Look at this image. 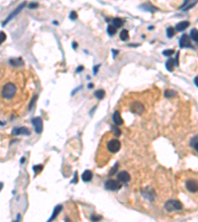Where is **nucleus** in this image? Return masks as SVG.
<instances>
[{
    "mask_svg": "<svg viewBox=\"0 0 198 222\" xmlns=\"http://www.w3.org/2000/svg\"><path fill=\"white\" fill-rule=\"evenodd\" d=\"M20 96V80L5 81L0 86V97L5 101H12Z\"/></svg>",
    "mask_w": 198,
    "mask_h": 222,
    "instance_id": "f257e3e1",
    "label": "nucleus"
},
{
    "mask_svg": "<svg viewBox=\"0 0 198 222\" xmlns=\"http://www.w3.org/2000/svg\"><path fill=\"white\" fill-rule=\"evenodd\" d=\"M184 186L185 190H187L189 194L197 195L198 194V178L197 176H186L184 180Z\"/></svg>",
    "mask_w": 198,
    "mask_h": 222,
    "instance_id": "f03ea898",
    "label": "nucleus"
},
{
    "mask_svg": "<svg viewBox=\"0 0 198 222\" xmlns=\"http://www.w3.org/2000/svg\"><path fill=\"white\" fill-rule=\"evenodd\" d=\"M106 149L110 154H115L121 149V142L115 137H112L106 142Z\"/></svg>",
    "mask_w": 198,
    "mask_h": 222,
    "instance_id": "7ed1b4c3",
    "label": "nucleus"
},
{
    "mask_svg": "<svg viewBox=\"0 0 198 222\" xmlns=\"http://www.w3.org/2000/svg\"><path fill=\"white\" fill-rule=\"evenodd\" d=\"M182 203L177 199H170L164 203V208L166 211H174V210H181L182 209Z\"/></svg>",
    "mask_w": 198,
    "mask_h": 222,
    "instance_id": "20e7f679",
    "label": "nucleus"
},
{
    "mask_svg": "<svg viewBox=\"0 0 198 222\" xmlns=\"http://www.w3.org/2000/svg\"><path fill=\"white\" fill-rule=\"evenodd\" d=\"M122 188V185L118 180H108V181L105 182V188H107L108 190H112V192H115V190H119L120 188Z\"/></svg>",
    "mask_w": 198,
    "mask_h": 222,
    "instance_id": "39448f33",
    "label": "nucleus"
},
{
    "mask_svg": "<svg viewBox=\"0 0 198 222\" xmlns=\"http://www.w3.org/2000/svg\"><path fill=\"white\" fill-rule=\"evenodd\" d=\"M130 110L134 114H142L143 112H145V106L141 102L135 101L130 105Z\"/></svg>",
    "mask_w": 198,
    "mask_h": 222,
    "instance_id": "423d86ee",
    "label": "nucleus"
},
{
    "mask_svg": "<svg viewBox=\"0 0 198 222\" xmlns=\"http://www.w3.org/2000/svg\"><path fill=\"white\" fill-rule=\"evenodd\" d=\"M32 123L34 124V127H35L36 132L42 133V131H43V119H42L40 117H37L32 119Z\"/></svg>",
    "mask_w": 198,
    "mask_h": 222,
    "instance_id": "0eeeda50",
    "label": "nucleus"
},
{
    "mask_svg": "<svg viewBox=\"0 0 198 222\" xmlns=\"http://www.w3.org/2000/svg\"><path fill=\"white\" fill-rule=\"evenodd\" d=\"M117 179L119 182H121V183H129L131 180V176L130 174H129L127 171H122V172H120L119 174L117 175Z\"/></svg>",
    "mask_w": 198,
    "mask_h": 222,
    "instance_id": "6e6552de",
    "label": "nucleus"
},
{
    "mask_svg": "<svg viewBox=\"0 0 198 222\" xmlns=\"http://www.w3.org/2000/svg\"><path fill=\"white\" fill-rule=\"evenodd\" d=\"M179 46L180 48H192L190 43V39L187 35H182L179 40Z\"/></svg>",
    "mask_w": 198,
    "mask_h": 222,
    "instance_id": "1a4fd4ad",
    "label": "nucleus"
},
{
    "mask_svg": "<svg viewBox=\"0 0 198 222\" xmlns=\"http://www.w3.org/2000/svg\"><path fill=\"white\" fill-rule=\"evenodd\" d=\"M30 130L26 127H15L14 129L12 130V134L13 135H22V134H25V135H30Z\"/></svg>",
    "mask_w": 198,
    "mask_h": 222,
    "instance_id": "9d476101",
    "label": "nucleus"
},
{
    "mask_svg": "<svg viewBox=\"0 0 198 222\" xmlns=\"http://www.w3.org/2000/svg\"><path fill=\"white\" fill-rule=\"evenodd\" d=\"M112 119H113V121H114V123L116 124V125H121V124H123V119H122L121 115H120V113L118 112V111H115L114 112Z\"/></svg>",
    "mask_w": 198,
    "mask_h": 222,
    "instance_id": "9b49d317",
    "label": "nucleus"
},
{
    "mask_svg": "<svg viewBox=\"0 0 198 222\" xmlns=\"http://www.w3.org/2000/svg\"><path fill=\"white\" fill-rule=\"evenodd\" d=\"M190 25L188 21H182V22H179L178 24H176L175 26V30L178 31V32H181V31H184L187 27Z\"/></svg>",
    "mask_w": 198,
    "mask_h": 222,
    "instance_id": "f8f14e48",
    "label": "nucleus"
},
{
    "mask_svg": "<svg viewBox=\"0 0 198 222\" xmlns=\"http://www.w3.org/2000/svg\"><path fill=\"white\" fill-rule=\"evenodd\" d=\"M61 209H63V206H61V205H57V206H55V208L54 209V212H53L52 216H51V218L49 219V221H48V222H52L53 220H54V219L57 218V216L59 214V212L61 211Z\"/></svg>",
    "mask_w": 198,
    "mask_h": 222,
    "instance_id": "ddd939ff",
    "label": "nucleus"
},
{
    "mask_svg": "<svg viewBox=\"0 0 198 222\" xmlns=\"http://www.w3.org/2000/svg\"><path fill=\"white\" fill-rule=\"evenodd\" d=\"M92 177H93L92 172H91V171H89V170L84 171L83 174H82V176H81L82 180H83L84 182H86V183H87V182H90L91 180H92Z\"/></svg>",
    "mask_w": 198,
    "mask_h": 222,
    "instance_id": "4468645a",
    "label": "nucleus"
},
{
    "mask_svg": "<svg viewBox=\"0 0 198 222\" xmlns=\"http://www.w3.org/2000/svg\"><path fill=\"white\" fill-rule=\"evenodd\" d=\"M25 4H26V3H25V2H23V3H22V4H21V5H20V6H19V7H18V8H17V9H16V10H15V11H14V12H13V13H11V14L9 15V17H8V18H7V20H6V21H5V22H3V26H4V24H6V22H8V21H9V20L11 19V18H13V17H14V15L18 14V13L20 12V11H21V10H22V8H23V7H24V6H25Z\"/></svg>",
    "mask_w": 198,
    "mask_h": 222,
    "instance_id": "2eb2a0df",
    "label": "nucleus"
},
{
    "mask_svg": "<svg viewBox=\"0 0 198 222\" xmlns=\"http://www.w3.org/2000/svg\"><path fill=\"white\" fill-rule=\"evenodd\" d=\"M190 38L192 41L198 44V30L197 29H192L190 32Z\"/></svg>",
    "mask_w": 198,
    "mask_h": 222,
    "instance_id": "dca6fc26",
    "label": "nucleus"
},
{
    "mask_svg": "<svg viewBox=\"0 0 198 222\" xmlns=\"http://www.w3.org/2000/svg\"><path fill=\"white\" fill-rule=\"evenodd\" d=\"M94 96L97 98V99H103L104 96H105V91L102 90V89H99V90L95 91L94 92Z\"/></svg>",
    "mask_w": 198,
    "mask_h": 222,
    "instance_id": "f3484780",
    "label": "nucleus"
},
{
    "mask_svg": "<svg viewBox=\"0 0 198 222\" xmlns=\"http://www.w3.org/2000/svg\"><path fill=\"white\" fill-rule=\"evenodd\" d=\"M174 65H175V63H174V60H173L172 58L168 59V60L166 61V69H168V71H172L173 70V66H174Z\"/></svg>",
    "mask_w": 198,
    "mask_h": 222,
    "instance_id": "a211bd4d",
    "label": "nucleus"
},
{
    "mask_svg": "<svg viewBox=\"0 0 198 222\" xmlns=\"http://www.w3.org/2000/svg\"><path fill=\"white\" fill-rule=\"evenodd\" d=\"M120 39L122 41H127L129 39V33L127 30H123L121 33H120Z\"/></svg>",
    "mask_w": 198,
    "mask_h": 222,
    "instance_id": "6ab92c4d",
    "label": "nucleus"
},
{
    "mask_svg": "<svg viewBox=\"0 0 198 222\" xmlns=\"http://www.w3.org/2000/svg\"><path fill=\"white\" fill-rule=\"evenodd\" d=\"M113 25H114L115 28H119V27H121L123 25V21H122V19H120V18H115V19L113 20Z\"/></svg>",
    "mask_w": 198,
    "mask_h": 222,
    "instance_id": "aec40b11",
    "label": "nucleus"
},
{
    "mask_svg": "<svg viewBox=\"0 0 198 222\" xmlns=\"http://www.w3.org/2000/svg\"><path fill=\"white\" fill-rule=\"evenodd\" d=\"M107 32H108V34L110 35V36L115 35V34H116V28H115V27L113 26V25H109L108 28H107Z\"/></svg>",
    "mask_w": 198,
    "mask_h": 222,
    "instance_id": "412c9836",
    "label": "nucleus"
},
{
    "mask_svg": "<svg viewBox=\"0 0 198 222\" xmlns=\"http://www.w3.org/2000/svg\"><path fill=\"white\" fill-rule=\"evenodd\" d=\"M177 93L175 91H172V90H166L164 92V96L166 98H170V97H172V96H176Z\"/></svg>",
    "mask_w": 198,
    "mask_h": 222,
    "instance_id": "4be33fe9",
    "label": "nucleus"
},
{
    "mask_svg": "<svg viewBox=\"0 0 198 222\" xmlns=\"http://www.w3.org/2000/svg\"><path fill=\"white\" fill-rule=\"evenodd\" d=\"M191 146H192V147L196 150V152L198 153V136H196L195 138L192 139V141H191Z\"/></svg>",
    "mask_w": 198,
    "mask_h": 222,
    "instance_id": "5701e85b",
    "label": "nucleus"
},
{
    "mask_svg": "<svg viewBox=\"0 0 198 222\" xmlns=\"http://www.w3.org/2000/svg\"><path fill=\"white\" fill-rule=\"evenodd\" d=\"M166 33H168V38H172L173 36L175 35V31L174 29L172 28V27H170V28H168V30H166Z\"/></svg>",
    "mask_w": 198,
    "mask_h": 222,
    "instance_id": "b1692460",
    "label": "nucleus"
},
{
    "mask_svg": "<svg viewBox=\"0 0 198 222\" xmlns=\"http://www.w3.org/2000/svg\"><path fill=\"white\" fill-rule=\"evenodd\" d=\"M43 168H44L43 165H35L34 168H33V169H34L35 173H36V174H38V173H40L42 170H43Z\"/></svg>",
    "mask_w": 198,
    "mask_h": 222,
    "instance_id": "393cba45",
    "label": "nucleus"
},
{
    "mask_svg": "<svg viewBox=\"0 0 198 222\" xmlns=\"http://www.w3.org/2000/svg\"><path fill=\"white\" fill-rule=\"evenodd\" d=\"M173 52H174V50H164V52H162L164 56H170Z\"/></svg>",
    "mask_w": 198,
    "mask_h": 222,
    "instance_id": "a878e982",
    "label": "nucleus"
},
{
    "mask_svg": "<svg viewBox=\"0 0 198 222\" xmlns=\"http://www.w3.org/2000/svg\"><path fill=\"white\" fill-rule=\"evenodd\" d=\"M6 40V34L4 32H0V44Z\"/></svg>",
    "mask_w": 198,
    "mask_h": 222,
    "instance_id": "bb28decb",
    "label": "nucleus"
},
{
    "mask_svg": "<svg viewBox=\"0 0 198 222\" xmlns=\"http://www.w3.org/2000/svg\"><path fill=\"white\" fill-rule=\"evenodd\" d=\"M113 132H114V134L117 135V136H120V135H121V130H120L118 127H116V126H113Z\"/></svg>",
    "mask_w": 198,
    "mask_h": 222,
    "instance_id": "cd10ccee",
    "label": "nucleus"
},
{
    "mask_svg": "<svg viewBox=\"0 0 198 222\" xmlns=\"http://www.w3.org/2000/svg\"><path fill=\"white\" fill-rule=\"evenodd\" d=\"M100 219H101V216H97V215H91V220H92L93 222H97L99 221Z\"/></svg>",
    "mask_w": 198,
    "mask_h": 222,
    "instance_id": "c85d7f7f",
    "label": "nucleus"
},
{
    "mask_svg": "<svg viewBox=\"0 0 198 222\" xmlns=\"http://www.w3.org/2000/svg\"><path fill=\"white\" fill-rule=\"evenodd\" d=\"M70 19H72V20H74V19H76V17H77V14H76V13L74 12V11H72V12L70 13Z\"/></svg>",
    "mask_w": 198,
    "mask_h": 222,
    "instance_id": "c756f323",
    "label": "nucleus"
},
{
    "mask_svg": "<svg viewBox=\"0 0 198 222\" xmlns=\"http://www.w3.org/2000/svg\"><path fill=\"white\" fill-rule=\"evenodd\" d=\"M117 169H118V165H116V166H114V167L112 168V170L110 171V175H113L114 174L115 172L117 171Z\"/></svg>",
    "mask_w": 198,
    "mask_h": 222,
    "instance_id": "7c9ffc66",
    "label": "nucleus"
},
{
    "mask_svg": "<svg viewBox=\"0 0 198 222\" xmlns=\"http://www.w3.org/2000/svg\"><path fill=\"white\" fill-rule=\"evenodd\" d=\"M37 6H38V4H37V3H30V4H29V8H31V9L36 8Z\"/></svg>",
    "mask_w": 198,
    "mask_h": 222,
    "instance_id": "2f4dec72",
    "label": "nucleus"
},
{
    "mask_svg": "<svg viewBox=\"0 0 198 222\" xmlns=\"http://www.w3.org/2000/svg\"><path fill=\"white\" fill-rule=\"evenodd\" d=\"M83 69H84V67H83V66H79V67H78V68H77V69H76V72H77V73H79V72H80L81 70H83Z\"/></svg>",
    "mask_w": 198,
    "mask_h": 222,
    "instance_id": "473e14b6",
    "label": "nucleus"
},
{
    "mask_svg": "<svg viewBox=\"0 0 198 222\" xmlns=\"http://www.w3.org/2000/svg\"><path fill=\"white\" fill-rule=\"evenodd\" d=\"M194 84L198 87V76H196V77L194 78Z\"/></svg>",
    "mask_w": 198,
    "mask_h": 222,
    "instance_id": "72a5a7b5",
    "label": "nucleus"
},
{
    "mask_svg": "<svg viewBox=\"0 0 198 222\" xmlns=\"http://www.w3.org/2000/svg\"><path fill=\"white\" fill-rule=\"evenodd\" d=\"M98 68H99V65H96L94 67V74H96V73H97V70H98Z\"/></svg>",
    "mask_w": 198,
    "mask_h": 222,
    "instance_id": "f704fd0d",
    "label": "nucleus"
},
{
    "mask_svg": "<svg viewBox=\"0 0 198 222\" xmlns=\"http://www.w3.org/2000/svg\"><path fill=\"white\" fill-rule=\"evenodd\" d=\"M2 188H3V184H2V183H0V190H2Z\"/></svg>",
    "mask_w": 198,
    "mask_h": 222,
    "instance_id": "c9c22d12",
    "label": "nucleus"
},
{
    "mask_svg": "<svg viewBox=\"0 0 198 222\" xmlns=\"http://www.w3.org/2000/svg\"><path fill=\"white\" fill-rule=\"evenodd\" d=\"M72 46H73V48H76V46H77V44L73 43V44H72Z\"/></svg>",
    "mask_w": 198,
    "mask_h": 222,
    "instance_id": "e433bc0d",
    "label": "nucleus"
},
{
    "mask_svg": "<svg viewBox=\"0 0 198 222\" xmlns=\"http://www.w3.org/2000/svg\"><path fill=\"white\" fill-rule=\"evenodd\" d=\"M88 87H89V88L93 87V84H89V85H88Z\"/></svg>",
    "mask_w": 198,
    "mask_h": 222,
    "instance_id": "4c0bfd02",
    "label": "nucleus"
},
{
    "mask_svg": "<svg viewBox=\"0 0 198 222\" xmlns=\"http://www.w3.org/2000/svg\"><path fill=\"white\" fill-rule=\"evenodd\" d=\"M3 124H4V123H1V121H0V125H3Z\"/></svg>",
    "mask_w": 198,
    "mask_h": 222,
    "instance_id": "58836bf2",
    "label": "nucleus"
}]
</instances>
